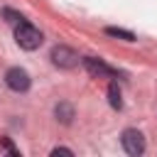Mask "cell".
Returning <instances> with one entry per match:
<instances>
[{"label": "cell", "mask_w": 157, "mask_h": 157, "mask_svg": "<svg viewBox=\"0 0 157 157\" xmlns=\"http://www.w3.org/2000/svg\"><path fill=\"white\" fill-rule=\"evenodd\" d=\"M15 42L22 47V49H27V52H34L39 44H42V32L34 27V25H29V22H17V27H15Z\"/></svg>", "instance_id": "1"}, {"label": "cell", "mask_w": 157, "mask_h": 157, "mask_svg": "<svg viewBox=\"0 0 157 157\" xmlns=\"http://www.w3.org/2000/svg\"><path fill=\"white\" fill-rule=\"evenodd\" d=\"M49 56H52V64L59 66V69H74L78 64V54L71 47H66V44H56Z\"/></svg>", "instance_id": "2"}, {"label": "cell", "mask_w": 157, "mask_h": 157, "mask_svg": "<svg viewBox=\"0 0 157 157\" xmlns=\"http://www.w3.org/2000/svg\"><path fill=\"white\" fill-rule=\"evenodd\" d=\"M120 142H123V150H125L128 155H132V157H140V155L145 152V137H142V132L135 130V128L123 130Z\"/></svg>", "instance_id": "3"}, {"label": "cell", "mask_w": 157, "mask_h": 157, "mask_svg": "<svg viewBox=\"0 0 157 157\" xmlns=\"http://www.w3.org/2000/svg\"><path fill=\"white\" fill-rule=\"evenodd\" d=\"M5 83H7V88H12V91H17V93H25V91L29 88L32 78H29V74H27L25 69L12 66V69L5 71Z\"/></svg>", "instance_id": "4"}, {"label": "cell", "mask_w": 157, "mask_h": 157, "mask_svg": "<svg viewBox=\"0 0 157 157\" xmlns=\"http://www.w3.org/2000/svg\"><path fill=\"white\" fill-rule=\"evenodd\" d=\"M83 69L91 74V76H118V71L113 66H108L103 59H96V56H86L83 59Z\"/></svg>", "instance_id": "5"}, {"label": "cell", "mask_w": 157, "mask_h": 157, "mask_svg": "<svg viewBox=\"0 0 157 157\" xmlns=\"http://www.w3.org/2000/svg\"><path fill=\"white\" fill-rule=\"evenodd\" d=\"M108 103H110V108H115V110H120V108H123L120 88H118V83H115V81H110V83H108Z\"/></svg>", "instance_id": "6"}, {"label": "cell", "mask_w": 157, "mask_h": 157, "mask_svg": "<svg viewBox=\"0 0 157 157\" xmlns=\"http://www.w3.org/2000/svg\"><path fill=\"white\" fill-rule=\"evenodd\" d=\"M54 113H56V120H61L64 125H69L71 118H74V108H71L69 103H59V105L54 108Z\"/></svg>", "instance_id": "7"}, {"label": "cell", "mask_w": 157, "mask_h": 157, "mask_svg": "<svg viewBox=\"0 0 157 157\" xmlns=\"http://www.w3.org/2000/svg\"><path fill=\"white\" fill-rule=\"evenodd\" d=\"M105 34H108V37L125 39V42H135V34H132L130 29H123V27H105Z\"/></svg>", "instance_id": "8"}, {"label": "cell", "mask_w": 157, "mask_h": 157, "mask_svg": "<svg viewBox=\"0 0 157 157\" xmlns=\"http://www.w3.org/2000/svg\"><path fill=\"white\" fill-rule=\"evenodd\" d=\"M0 147H2V150H7L12 157H20V150L12 145V140H10V137H0Z\"/></svg>", "instance_id": "9"}, {"label": "cell", "mask_w": 157, "mask_h": 157, "mask_svg": "<svg viewBox=\"0 0 157 157\" xmlns=\"http://www.w3.org/2000/svg\"><path fill=\"white\" fill-rule=\"evenodd\" d=\"M2 17L7 20V22H22V15H17L15 10H10V7H5L2 10Z\"/></svg>", "instance_id": "10"}, {"label": "cell", "mask_w": 157, "mask_h": 157, "mask_svg": "<svg viewBox=\"0 0 157 157\" xmlns=\"http://www.w3.org/2000/svg\"><path fill=\"white\" fill-rule=\"evenodd\" d=\"M52 155H54V157H56V155H69V157H71V155H74V150H69V147H54V150H52Z\"/></svg>", "instance_id": "11"}]
</instances>
